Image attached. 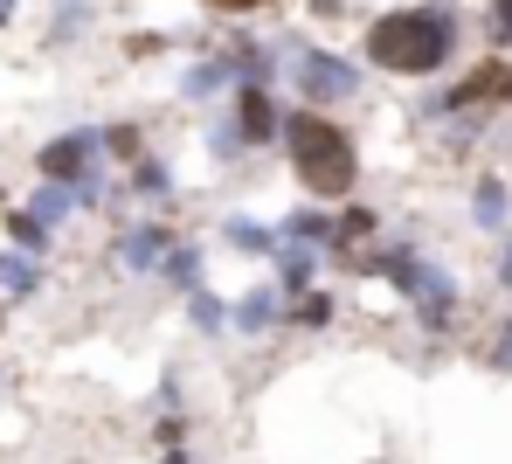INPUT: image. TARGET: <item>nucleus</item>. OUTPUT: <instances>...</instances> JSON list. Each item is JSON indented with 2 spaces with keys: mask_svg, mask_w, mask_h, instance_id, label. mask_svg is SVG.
<instances>
[{
  "mask_svg": "<svg viewBox=\"0 0 512 464\" xmlns=\"http://www.w3.org/2000/svg\"><path fill=\"white\" fill-rule=\"evenodd\" d=\"M284 229H291V236H326V215H291Z\"/></svg>",
  "mask_w": 512,
  "mask_h": 464,
  "instance_id": "nucleus-10",
  "label": "nucleus"
},
{
  "mask_svg": "<svg viewBox=\"0 0 512 464\" xmlns=\"http://www.w3.org/2000/svg\"><path fill=\"white\" fill-rule=\"evenodd\" d=\"M506 278H512V264H506Z\"/></svg>",
  "mask_w": 512,
  "mask_h": 464,
  "instance_id": "nucleus-15",
  "label": "nucleus"
},
{
  "mask_svg": "<svg viewBox=\"0 0 512 464\" xmlns=\"http://www.w3.org/2000/svg\"><path fill=\"white\" fill-rule=\"evenodd\" d=\"M499 368H512V333H506V340H499Z\"/></svg>",
  "mask_w": 512,
  "mask_h": 464,
  "instance_id": "nucleus-13",
  "label": "nucleus"
},
{
  "mask_svg": "<svg viewBox=\"0 0 512 464\" xmlns=\"http://www.w3.org/2000/svg\"><path fill=\"white\" fill-rule=\"evenodd\" d=\"M84 167H90V132H77V139H63V146L42 153V174H56V181H70V174H84Z\"/></svg>",
  "mask_w": 512,
  "mask_h": 464,
  "instance_id": "nucleus-4",
  "label": "nucleus"
},
{
  "mask_svg": "<svg viewBox=\"0 0 512 464\" xmlns=\"http://www.w3.org/2000/svg\"><path fill=\"white\" fill-rule=\"evenodd\" d=\"M298 91L312 97V104H333V97L353 91V70H346L340 56H305L298 63Z\"/></svg>",
  "mask_w": 512,
  "mask_h": 464,
  "instance_id": "nucleus-3",
  "label": "nucleus"
},
{
  "mask_svg": "<svg viewBox=\"0 0 512 464\" xmlns=\"http://www.w3.org/2000/svg\"><path fill=\"white\" fill-rule=\"evenodd\" d=\"M450 42H457V28H450V14H436V7L381 14V21L367 28V56H374L381 70H402V77H429V70L450 56Z\"/></svg>",
  "mask_w": 512,
  "mask_h": 464,
  "instance_id": "nucleus-1",
  "label": "nucleus"
},
{
  "mask_svg": "<svg viewBox=\"0 0 512 464\" xmlns=\"http://www.w3.org/2000/svg\"><path fill=\"white\" fill-rule=\"evenodd\" d=\"M270 312H277V298H270V291H250V298H243V312H236V326H270Z\"/></svg>",
  "mask_w": 512,
  "mask_h": 464,
  "instance_id": "nucleus-6",
  "label": "nucleus"
},
{
  "mask_svg": "<svg viewBox=\"0 0 512 464\" xmlns=\"http://www.w3.org/2000/svg\"><path fill=\"white\" fill-rule=\"evenodd\" d=\"M243 132H250V139H270V132H277L270 97H263V91H243Z\"/></svg>",
  "mask_w": 512,
  "mask_h": 464,
  "instance_id": "nucleus-5",
  "label": "nucleus"
},
{
  "mask_svg": "<svg viewBox=\"0 0 512 464\" xmlns=\"http://www.w3.org/2000/svg\"><path fill=\"white\" fill-rule=\"evenodd\" d=\"M208 7H229V14H243V7H263V0H208Z\"/></svg>",
  "mask_w": 512,
  "mask_h": 464,
  "instance_id": "nucleus-11",
  "label": "nucleus"
},
{
  "mask_svg": "<svg viewBox=\"0 0 512 464\" xmlns=\"http://www.w3.org/2000/svg\"><path fill=\"white\" fill-rule=\"evenodd\" d=\"M499 194H506L499 181H485V187H478V222H499V208H506Z\"/></svg>",
  "mask_w": 512,
  "mask_h": 464,
  "instance_id": "nucleus-9",
  "label": "nucleus"
},
{
  "mask_svg": "<svg viewBox=\"0 0 512 464\" xmlns=\"http://www.w3.org/2000/svg\"><path fill=\"white\" fill-rule=\"evenodd\" d=\"M160 250H167V243L146 229V236H132V243H125V264H139V271H146V264H160Z\"/></svg>",
  "mask_w": 512,
  "mask_h": 464,
  "instance_id": "nucleus-8",
  "label": "nucleus"
},
{
  "mask_svg": "<svg viewBox=\"0 0 512 464\" xmlns=\"http://www.w3.org/2000/svg\"><path fill=\"white\" fill-rule=\"evenodd\" d=\"M284 153H291V167H298V181L312 187L319 201H340L346 187H353V146H346L340 125H326V118H312V111H298V118H284Z\"/></svg>",
  "mask_w": 512,
  "mask_h": 464,
  "instance_id": "nucleus-2",
  "label": "nucleus"
},
{
  "mask_svg": "<svg viewBox=\"0 0 512 464\" xmlns=\"http://www.w3.org/2000/svg\"><path fill=\"white\" fill-rule=\"evenodd\" d=\"M499 35H512V0H499Z\"/></svg>",
  "mask_w": 512,
  "mask_h": 464,
  "instance_id": "nucleus-12",
  "label": "nucleus"
},
{
  "mask_svg": "<svg viewBox=\"0 0 512 464\" xmlns=\"http://www.w3.org/2000/svg\"><path fill=\"white\" fill-rule=\"evenodd\" d=\"M499 91H512L506 70H478V77H471V91H457V104H471V97H499Z\"/></svg>",
  "mask_w": 512,
  "mask_h": 464,
  "instance_id": "nucleus-7",
  "label": "nucleus"
},
{
  "mask_svg": "<svg viewBox=\"0 0 512 464\" xmlns=\"http://www.w3.org/2000/svg\"><path fill=\"white\" fill-rule=\"evenodd\" d=\"M7 14H14V0H0V21H7Z\"/></svg>",
  "mask_w": 512,
  "mask_h": 464,
  "instance_id": "nucleus-14",
  "label": "nucleus"
}]
</instances>
